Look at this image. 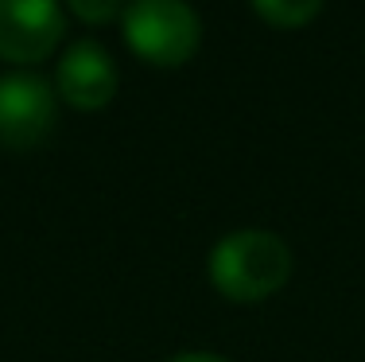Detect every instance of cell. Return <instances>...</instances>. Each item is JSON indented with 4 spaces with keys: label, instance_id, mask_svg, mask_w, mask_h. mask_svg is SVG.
Masks as SVG:
<instances>
[{
    "label": "cell",
    "instance_id": "5",
    "mask_svg": "<svg viewBox=\"0 0 365 362\" xmlns=\"http://www.w3.org/2000/svg\"><path fill=\"white\" fill-rule=\"evenodd\" d=\"M55 90L74 109H106L117 94V63L101 43L78 39L58 55Z\"/></svg>",
    "mask_w": 365,
    "mask_h": 362
},
{
    "label": "cell",
    "instance_id": "1",
    "mask_svg": "<svg viewBox=\"0 0 365 362\" xmlns=\"http://www.w3.org/2000/svg\"><path fill=\"white\" fill-rule=\"evenodd\" d=\"M206 277L233 304H260L292 277V249L268 230H233L206 257Z\"/></svg>",
    "mask_w": 365,
    "mask_h": 362
},
{
    "label": "cell",
    "instance_id": "6",
    "mask_svg": "<svg viewBox=\"0 0 365 362\" xmlns=\"http://www.w3.org/2000/svg\"><path fill=\"white\" fill-rule=\"evenodd\" d=\"M249 4L272 28H303L323 12V0H249Z\"/></svg>",
    "mask_w": 365,
    "mask_h": 362
},
{
    "label": "cell",
    "instance_id": "8",
    "mask_svg": "<svg viewBox=\"0 0 365 362\" xmlns=\"http://www.w3.org/2000/svg\"><path fill=\"white\" fill-rule=\"evenodd\" d=\"M171 362H225L218 355H206V351H182V355H175Z\"/></svg>",
    "mask_w": 365,
    "mask_h": 362
},
{
    "label": "cell",
    "instance_id": "2",
    "mask_svg": "<svg viewBox=\"0 0 365 362\" xmlns=\"http://www.w3.org/2000/svg\"><path fill=\"white\" fill-rule=\"evenodd\" d=\"M120 31L128 51L152 66H182L202 43V20L187 0H128Z\"/></svg>",
    "mask_w": 365,
    "mask_h": 362
},
{
    "label": "cell",
    "instance_id": "3",
    "mask_svg": "<svg viewBox=\"0 0 365 362\" xmlns=\"http://www.w3.org/2000/svg\"><path fill=\"white\" fill-rule=\"evenodd\" d=\"M58 101L55 86L43 74L8 71L0 74V144L12 152H28L47 141L55 129Z\"/></svg>",
    "mask_w": 365,
    "mask_h": 362
},
{
    "label": "cell",
    "instance_id": "4",
    "mask_svg": "<svg viewBox=\"0 0 365 362\" xmlns=\"http://www.w3.org/2000/svg\"><path fill=\"white\" fill-rule=\"evenodd\" d=\"M66 31L58 0H0V59L43 63Z\"/></svg>",
    "mask_w": 365,
    "mask_h": 362
},
{
    "label": "cell",
    "instance_id": "7",
    "mask_svg": "<svg viewBox=\"0 0 365 362\" xmlns=\"http://www.w3.org/2000/svg\"><path fill=\"white\" fill-rule=\"evenodd\" d=\"M66 8H71L82 24L101 28V24H113V20H120V16H125L128 0H66Z\"/></svg>",
    "mask_w": 365,
    "mask_h": 362
}]
</instances>
